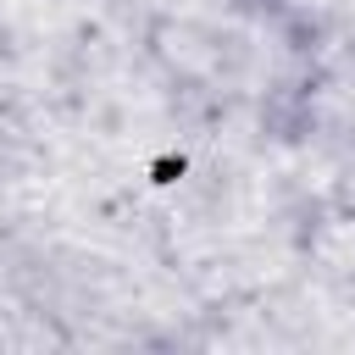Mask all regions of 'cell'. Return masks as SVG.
Returning a JSON list of instances; mask_svg holds the SVG:
<instances>
[]
</instances>
